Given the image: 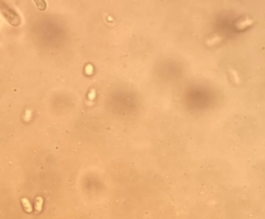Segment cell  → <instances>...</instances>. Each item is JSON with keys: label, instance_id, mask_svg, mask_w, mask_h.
Listing matches in <instances>:
<instances>
[{"label": "cell", "instance_id": "cell-1", "mask_svg": "<svg viewBox=\"0 0 265 219\" xmlns=\"http://www.w3.org/2000/svg\"><path fill=\"white\" fill-rule=\"evenodd\" d=\"M254 23V20H252L251 19L249 18H246L244 19H242V20H240L239 22H237V23H236V28L238 29H245L246 27H249L250 25Z\"/></svg>", "mask_w": 265, "mask_h": 219}, {"label": "cell", "instance_id": "cell-2", "mask_svg": "<svg viewBox=\"0 0 265 219\" xmlns=\"http://www.w3.org/2000/svg\"><path fill=\"white\" fill-rule=\"evenodd\" d=\"M43 203V200L41 197H37L36 198V201H35V211L36 213H40L42 209Z\"/></svg>", "mask_w": 265, "mask_h": 219}, {"label": "cell", "instance_id": "cell-3", "mask_svg": "<svg viewBox=\"0 0 265 219\" xmlns=\"http://www.w3.org/2000/svg\"><path fill=\"white\" fill-rule=\"evenodd\" d=\"M22 203H23V205L25 211H27V212L30 213L32 211V206L30 204V202L27 200V198H22Z\"/></svg>", "mask_w": 265, "mask_h": 219}, {"label": "cell", "instance_id": "cell-4", "mask_svg": "<svg viewBox=\"0 0 265 219\" xmlns=\"http://www.w3.org/2000/svg\"><path fill=\"white\" fill-rule=\"evenodd\" d=\"M230 74H232V76H233V78L234 80V81L236 82V84H240V77L237 74V72L233 68L230 69Z\"/></svg>", "mask_w": 265, "mask_h": 219}]
</instances>
